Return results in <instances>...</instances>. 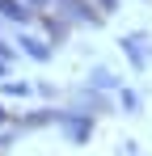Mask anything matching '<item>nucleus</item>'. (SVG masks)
<instances>
[{
  "mask_svg": "<svg viewBox=\"0 0 152 156\" xmlns=\"http://www.w3.org/2000/svg\"><path fill=\"white\" fill-rule=\"evenodd\" d=\"M51 118H59V122L68 127V139H72V144H85V139L93 135V118H85V114H63V110H55Z\"/></svg>",
  "mask_w": 152,
  "mask_h": 156,
  "instance_id": "nucleus-1",
  "label": "nucleus"
},
{
  "mask_svg": "<svg viewBox=\"0 0 152 156\" xmlns=\"http://www.w3.org/2000/svg\"><path fill=\"white\" fill-rule=\"evenodd\" d=\"M21 51L30 55V59H38V63H47L51 55H55V47H47V42H38V38H30V34H21Z\"/></svg>",
  "mask_w": 152,
  "mask_h": 156,
  "instance_id": "nucleus-2",
  "label": "nucleus"
},
{
  "mask_svg": "<svg viewBox=\"0 0 152 156\" xmlns=\"http://www.w3.org/2000/svg\"><path fill=\"white\" fill-rule=\"evenodd\" d=\"M0 13L13 17V21H30L34 17V9H25V0H0Z\"/></svg>",
  "mask_w": 152,
  "mask_h": 156,
  "instance_id": "nucleus-3",
  "label": "nucleus"
},
{
  "mask_svg": "<svg viewBox=\"0 0 152 156\" xmlns=\"http://www.w3.org/2000/svg\"><path fill=\"white\" fill-rule=\"evenodd\" d=\"M63 4H68V13H72V17L89 21V26H97V13H89V4H85V0H63Z\"/></svg>",
  "mask_w": 152,
  "mask_h": 156,
  "instance_id": "nucleus-4",
  "label": "nucleus"
},
{
  "mask_svg": "<svg viewBox=\"0 0 152 156\" xmlns=\"http://www.w3.org/2000/svg\"><path fill=\"white\" fill-rule=\"evenodd\" d=\"M123 51L131 55V63H135V68H144V63H148V55H144V47H139V38H123Z\"/></svg>",
  "mask_w": 152,
  "mask_h": 156,
  "instance_id": "nucleus-5",
  "label": "nucleus"
},
{
  "mask_svg": "<svg viewBox=\"0 0 152 156\" xmlns=\"http://www.w3.org/2000/svg\"><path fill=\"white\" fill-rule=\"evenodd\" d=\"M47 30H51V38H55V47L68 38V21H55V17H47Z\"/></svg>",
  "mask_w": 152,
  "mask_h": 156,
  "instance_id": "nucleus-6",
  "label": "nucleus"
},
{
  "mask_svg": "<svg viewBox=\"0 0 152 156\" xmlns=\"http://www.w3.org/2000/svg\"><path fill=\"white\" fill-rule=\"evenodd\" d=\"M118 101H123L127 110H139V97H135V93H131V89H123V93H118Z\"/></svg>",
  "mask_w": 152,
  "mask_h": 156,
  "instance_id": "nucleus-7",
  "label": "nucleus"
},
{
  "mask_svg": "<svg viewBox=\"0 0 152 156\" xmlns=\"http://www.w3.org/2000/svg\"><path fill=\"white\" fill-rule=\"evenodd\" d=\"M4 93H13V97H25V93H30V84H17V80H9V84H4Z\"/></svg>",
  "mask_w": 152,
  "mask_h": 156,
  "instance_id": "nucleus-8",
  "label": "nucleus"
},
{
  "mask_svg": "<svg viewBox=\"0 0 152 156\" xmlns=\"http://www.w3.org/2000/svg\"><path fill=\"white\" fill-rule=\"evenodd\" d=\"M93 84H97V89H110L114 80H110V72H93Z\"/></svg>",
  "mask_w": 152,
  "mask_h": 156,
  "instance_id": "nucleus-9",
  "label": "nucleus"
},
{
  "mask_svg": "<svg viewBox=\"0 0 152 156\" xmlns=\"http://www.w3.org/2000/svg\"><path fill=\"white\" fill-rule=\"evenodd\" d=\"M25 4H34V9H42V4H51V0H25Z\"/></svg>",
  "mask_w": 152,
  "mask_h": 156,
  "instance_id": "nucleus-10",
  "label": "nucleus"
},
{
  "mask_svg": "<svg viewBox=\"0 0 152 156\" xmlns=\"http://www.w3.org/2000/svg\"><path fill=\"white\" fill-rule=\"evenodd\" d=\"M97 4H101V9H114V0H97Z\"/></svg>",
  "mask_w": 152,
  "mask_h": 156,
  "instance_id": "nucleus-11",
  "label": "nucleus"
},
{
  "mask_svg": "<svg viewBox=\"0 0 152 156\" xmlns=\"http://www.w3.org/2000/svg\"><path fill=\"white\" fill-rule=\"evenodd\" d=\"M0 122H9V114H4V105H0Z\"/></svg>",
  "mask_w": 152,
  "mask_h": 156,
  "instance_id": "nucleus-12",
  "label": "nucleus"
},
{
  "mask_svg": "<svg viewBox=\"0 0 152 156\" xmlns=\"http://www.w3.org/2000/svg\"><path fill=\"white\" fill-rule=\"evenodd\" d=\"M4 72H9V63H4V59H0V76H4Z\"/></svg>",
  "mask_w": 152,
  "mask_h": 156,
  "instance_id": "nucleus-13",
  "label": "nucleus"
}]
</instances>
